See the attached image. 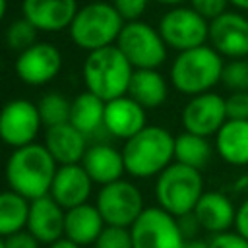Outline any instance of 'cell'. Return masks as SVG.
<instances>
[{
  "label": "cell",
  "instance_id": "1",
  "mask_svg": "<svg viewBox=\"0 0 248 248\" xmlns=\"http://www.w3.org/2000/svg\"><path fill=\"white\" fill-rule=\"evenodd\" d=\"M58 163L48 153L45 143H29L16 147L6 161V182L10 190L29 202L48 196Z\"/></svg>",
  "mask_w": 248,
  "mask_h": 248
},
{
  "label": "cell",
  "instance_id": "2",
  "mask_svg": "<svg viewBox=\"0 0 248 248\" xmlns=\"http://www.w3.org/2000/svg\"><path fill=\"white\" fill-rule=\"evenodd\" d=\"M126 172L134 178L159 176L174 161V136L155 124H147L122 147Z\"/></svg>",
  "mask_w": 248,
  "mask_h": 248
},
{
  "label": "cell",
  "instance_id": "3",
  "mask_svg": "<svg viewBox=\"0 0 248 248\" xmlns=\"http://www.w3.org/2000/svg\"><path fill=\"white\" fill-rule=\"evenodd\" d=\"M223 68V56L211 45H202L176 54L170 64V83L178 93L188 97L207 93L221 83Z\"/></svg>",
  "mask_w": 248,
  "mask_h": 248
},
{
  "label": "cell",
  "instance_id": "4",
  "mask_svg": "<svg viewBox=\"0 0 248 248\" xmlns=\"http://www.w3.org/2000/svg\"><path fill=\"white\" fill-rule=\"evenodd\" d=\"M132 74L134 66L116 45L87 52L83 62L85 89L101 97L105 103L128 95Z\"/></svg>",
  "mask_w": 248,
  "mask_h": 248
},
{
  "label": "cell",
  "instance_id": "5",
  "mask_svg": "<svg viewBox=\"0 0 248 248\" xmlns=\"http://www.w3.org/2000/svg\"><path fill=\"white\" fill-rule=\"evenodd\" d=\"M124 23V17L118 14L112 2L95 0L78 10L68 33L76 46L91 52L116 45Z\"/></svg>",
  "mask_w": 248,
  "mask_h": 248
},
{
  "label": "cell",
  "instance_id": "6",
  "mask_svg": "<svg viewBox=\"0 0 248 248\" xmlns=\"http://www.w3.org/2000/svg\"><path fill=\"white\" fill-rule=\"evenodd\" d=\"M203 192L202 170L176 161H172L155 180V200L159 207L174 217L192 213Z\"/></svg>",
  "mask_w": 248,
  "mask_h": 248
},
{
  "label": "cell",
  "instance_id": "7",
  "mask_svg": "<svg viewBox=\"0 0 248 248\" xmlns=\"http://www.w3.org/2000/svg\"><path fill=\"white\" fill-rule=\"evenodd\" d=\"M116 46L134 66V70H157L167 60L169 48L159 29L141 19L124 23Z\"/></svg>",
  "mask_w": 248,
  "mask_h": 248
},
{
  "label": "cell",
  "instance_id": "8",
  "mask_svg": "<svg viewBox=\"0 0 248 248\" xmlns=\"http://www.w3.org/2000/svg\"><path fill=\"white\" fill-rule=\"evenodd\" d=\"M163 41L176 52L202 46L209 41V21L192 6H172L167 10L157 25Z\"/></svg>",
  "mask_w": 248,
  "mask_h": 248
},
{
  "label": "cell",
  "instance_id": "9",
  "mask_svg": "<svg viewBox=\"0 0 248 248\" xmlns=\"http://www.w3.org/2000/svg\"><path fill=\"white\" fill-rule=\"evenodd\" d=\"M95 205L105 221V225L112 227H126L130 229L134 221L145 209L143 196L140 188L130 180H116L107 186H101Z\"/></svg>",
  "mask_w": 248,
  "mask_h": 248
},
{
  "label": "cell",
  "instance_id": "10",
  "mask_svg": "<svg viewBox=\"0 0 248 248\" xmlns=\"http://www.w3.org/2000/svg\"><path fill=\"white\" fill-rule=\"evenodd\" d=\"M134 248H184L178 219L163 207H145L130 227Z\"/></svg>",
  "mask_w": 248,
  "mask_h": 248
},
{
  "label": "cell",
  "instance_id": "11",
  "mask_svg": "<svg viewBox=\"0 0 248 248\" xmlns=\"http://www.w3.org/2000/svg\"><path fill=\"white\" fill-rule=\"evenodd\" d=\"M41 124L39 107L27 99H12L0 108V140L14 149L33 143Z\"/></svg>",
  "mask_w": 248,
  "mask_h": 248
},
{
  "label": "cell",
  "instance_id": "12",
  "mask_svg": "<svg viewBox=\"0 0 248 248\" xmlns=\"http://www.w3.org/2000/svg\"><path fill=\"white\" fill-rule=\"evenodd\" d=\"M227 120L229 116H227L225 97L215 91L190 97L180 112V122L184 130L203 138L215 136Z\"/></svg>",
  "mask_w": 248,
  "mask_h": 248
},
{
  "label": "cell",
  "instance_id": "13",
  "mask_svg": "<svg viewBox=\"0 0 248 248\" xmlns=\"http://www.w3.org/2000/svg\"><path fill=\"white\" fill-rule=\"evenodd\" d=\"M62 70V52L52 43L37 41L33 46L17 54L16 74L27 85H45L52 81Z\"/></svg>",
  "mask_w": 248,
  "mask_h": 248
},
{
  "label": "cell",
  "instance_id": "14",
  "mask_svg": "<svg viewBox=\"0 0 248 248\" xmlns=\"http://www.w3.org/2000/svg\"><path fill=\"white\" fill-rule=\"evenodd\" d=\"M209 45L229 60L248 58V17L227 10L209 21Z\"/></svg>",
  "mask_w": 248,
  "mask_h": 248
},
{
  "label": "cell",
  "instance_id": "15",
  "mask_svg": "<svg viewBox=\"0 0 248 248\" xmlns=\"http://www.w3.org/2000/svg\"><path fill=\"white\" fill-rule=\"evenodd\" d=\"M78 0H23L21 14L37 29L56 33L68 29L78 14Z\"/></svg>",
  "mask_w": 248,
  "mask_h": 248
},
{
  "label": "cell",
  "instance_id": "16",
  "mask_svg": "<svg viewBox=\"0 0 248 248\" xmlns=\"http://www.w3.org/2000/svg\"><path fill=\"white\" fill-rule=\"evenodd\" d=\"M91 190H93V180L81 163L58 165L48 196L64 209H72L81 203H87Z\"/></svg>",
  "mask_w": 248,
  "mask_h": 248
},
{
  "label": "cell",
  "instance_id": "17",
  "mask_svg": "<svg viewBox=\"0 0 248 248\" xmlns=\"http://www.w3.org/2000/svg\"><path fill=\"white\" fill-rule=\"evenodd\" d=\"M103 126L110 136L130 140L147 126V114L138 101H134L130 95H122L105 103Z\"/></svg>",
  "mask_w": 248,
  "mask_h": 248
},
{
  "label": "cell",
  "instance_id": "18",
  "mask_svg": "<svg viewBox=\"0 0 248 248\" xmlns=\"http://www.w3.org/2000/svg\"><path fill=\"white\" fill-rule=\"evenodd\" d=\"M64 219L66 209L58 205L50 196H43L29 203V217L25 229L41 244H52L54 240L64 236Z\"/></svg>",
  "mask_w": 248,
  "mask_h": 248
},
{
  "label": "cell",
  "instance_id": "19",
  "mask_svg": "<svg viewBox=\"0 0 248 248\" xmlns=\"http://www.w3.org/2000/svg\"><path fill=\"white\" fill-rule=\"evenodd\" d=\"M192 213L198 219L202 231H205L213 236V234L231 231V227L234 225L236 207L225 192L205 190Z\"/></svg>",
  "mask_w": 248,
  "mask_h": 248
},
{
  "label": "cell",
  "instance_id": "20",
  "mask_svg": "<svg viewBox=\"0 0 248 248\" xmlns=\"http://www.w3.org/2000/svg\"><path fill=\"white\" fill-rule=\"evenodd\" d=\"M45 147L54 157L58 165H76L81 163L87 145H85V134L79 132L74 124L64 122L46 128L45 132Z\"/></svg>",
  "mask_w": 248,
  "mask_h": 248
},
{
  "label": "cell",
  "instance_id": "21",
  "mask_svg": "<svg viewBox=\"0 0 248 248\" xmlns=\"http://www.w3.org/2000/svg\"><path fill=\"white\" fill-rule=\"evenodd\" d=\"M81 165L87 170V174L91 176V180L101 186L120 180L122 174L126 172L122 151H118L116 147H112L108 143H95V145L87 147V151L81 159Z\"/></svg>",
  "mask_w": 248,
  "mask_h": 248
},
{
  "label": "cell",
  "instance_id": "22",
  "mask_svg": "<svg viewBox=\"0 0 248 248\" xmlns=\"http://www.w3.org/2000/svg\"><path fill=\"white\" fill-rule=\"evenodd\" d=\"M215 153L231 167H248V120H227L213 140Z\"/></svg>",
  "mask_w": 248,
  "mask_h": 248
},
{
  "label": "cell",
  "instance_id": "23",
  "mask_svg": "<svg viewBox=\"0 0 248 248\" xmlns=\"http://www.w3.org/2000/svg\"><path fill=\"white\" fill-rule=\"evenodd\" d=\"M105 221L95 203H81L78 207L66 209L64 219V236L74 240L79 246L95 244L99 234L105 229Z\"/></svg>",
  "mask_w": 248,
  "mask_h": 248
},
{
  "label": "cell",
  "instance_id": "24",
  "mask_svg": "<svg viewBox=\"0 0 248 248\" xmlns=\"http://www.w3.org/2000/svg\"><path fill=\"white\" fill-rule=\"evenodd\" d=\"M128 95L143 108H157L169 97V83L159 70H134Z\"/></svg>",
  "mask_w": 248,
  "mask_h": 248
},
{
  "label": "cell",
  "instance_id": "25",
  "mask_svg": "<svg viewBox=\"0 0 248 248\" xmlns=\"http://www.w3.org/2000/svg\"><path fill=\"white\" fill-rule=\"evenodd\" d=\"M215 155V145L209 141V138L192 134V132H180L174 136V161L182 163L186 167L203 170Z\"/></svg>",
  "mask_w": 248,
  "mask_h": 248
},
{
  "label": "cell",
  "instance_id": "26",
  "mask_svg": "<svg viewBox=\"0 0 248 248\" xmlns=\"http://www.w3.org/2000/svg\"><path fill=\"white\" fill-rule=\"evenodd\" d=\"M103 120H105V101L101 97L85 89L72 101L70 124H74L85 136L99 130L103 126Z\"/></svg>",
  "mask_w": 248,
  "mask_h": 248
},
{
  "label": "cell",
  "instance_id": "27",
  "mask_svg": "<svg viewBox=\"0 0 248 248\" xmlns=\"http://www.w3.org/2000/svg\"><path fill=\"white\" fill-rule=\"evenodd\" d=\"M29 200L14 190L0 192V236H10L27 227Z\"/></svg>",
  "mask_w": 248,
  "mask_h": 248
},
{
  "label": "cell",
  "instance_id": "28",
  "mask_svg": "<svg viewBox=\"0 0 248 248\" xmlns=\"http://www.w3.org/2000/svg\"><path fill=\"white\" fill-rule=\"evenodd\" d=\"M39 114L41 120L46 128L56 126V124H64L70 122V108H72V101H68L64 95L52 91L41 97L39 101Z\"/></svg>",
  "mask_w": 248,
  "mask_h": 248
},
{
  "label": "cell",
  "instance_id": "29",
  "mask_svg": "<svg viewBox=\"0 0 248 248\" xmlns=\"http://www.w3.org/2000/svg\"><path fill=\"white\" fill-rule=\"evenodd\" d=\"M37 29L21 16L19 19H14L6 29V45L12 50L23 52L25 48L33 46L37 43Z\"/></svg>",
  "mask_w": 248,
  "mask_h": 248
},
{
  "label": "cell",
  "instance_id": "30",
  "mask_svg": "<svg viewBox=\"0 0 248 248\" xmlns=\"http://www.w3.org/2000/svg\"><path fill=\"white\" fill-rule=\"evenodd\" d=\"M221 83L231 93L248 91V58H234L225 62Z\"/></svg>",
  "mask_w": 248,
  "mask_h": 248
},
{
  "label": "cell",
  "instance_id": "31",
  "mask_svg": "<svg viewBox=\"0 0 248 248\" xmlns=\"http://www.w3.org/2000/svg\"><path fill=\"white\" fill-rule=\"evenodd\" d=\"M95 248H134L130 229L107 225L103 229V232L99 234Z\"/></svg>",
  "mask_w": 248,
  "mask_h": 248
},
{
  "label": "cell",
  "instance_id": "32",
  "mask_svg": "<svg viewBox=\"0 0 248 248\" xmlns=\"http://www.w3.org/2000/svg\"><path fill=\"white\" fill-rule=\"evenodd\" d=\"M225 105L231 120H248V91L229 93L225 97Z\"/></svg>",
  "mask_w": 248,
  "mask_h": 248
},
{
  "label": "cell",
  "instance_id": "33",
  "mask_svg": "<svg viewBox=\"0 0 248 248\" xmlns=\"http://www.w3.org/2000/svg\"><path fill=\"white\" fill-rule=\"evenodd\" d=\"M229 4H231L229 0H190V6L200 16H203L207 21H211V19L219 17L221 14H225Z\"/></svg>",
  "mask_w": 248,
  "mask_h": 248
},
{
  "label": "cell",
  "instance_id": "34",
  "mask_svg": "<svg viewBox=\"0 0 248 248\" xmlns=\"http://www.w3.org/2000/svg\"><path fill=\"white\" fill-rule=\"evenodd\" d=\"M149 0H112L114 8L118 10V14L124 17V21H134L140 19L141 14L145 12Z\"/></svg>",
  "mask_w": 248,
  "mask_h": 248
},
{
  "label": "cell",
  "instance_id": "35",
  "mask_svg": "<svg viewBox=\"0 0 248 248\" xmlns=\"http://www.w3.org/2000/svg\"><path fill=\"white\" fill-rule=\"evenodd\" d=\"M209 248H248V240L236 231H225L209 238Z\"/></svg>",
  "mask_w": 248,
  "mask_h": 248
},
{
  "label": "cell",
  "instance_id": "36",
  "mask_svg": "<svg viewBox=\"0 0 248 248\" xmlns=\"http://www.w3.org/2000/svg\"><path fill=\"white\" fill-rule=\"evenodd\" d=\"M39 244L41 242L27 229L6 236V248H39Z\"/></svg>",
  "mask_w": 248,
  "mask_h": 248
},
{
  "label": "cell",
  "instance_id": "37",
  "mask_svg": "<svg viewBox=\"0 0 248 248\" xmlns=\"http://www.w3.org/2000/svg\"><path fill=\"white\" fill-rule=\"evenodd\" d=\"M234 231L244 236L248 240V198L240 202V205L236 207V215H234Z\"/></svg>",
  "mask_w": 248,
  "mask_h": 248
},
{
  "label": "cell",
  "instance_id": "38",
  "mask_svg": "<svg viewBox=\"0 0 248 248\" xmlns=\"http://www.w3.org/2000/svg\"><path fill=\"white\" fill-rule=\"evenodd\" d=\"M176 219H178L180 231H182V234H184V238H186V240L196 238V232H198V231H202V227H200L198 219L194 217V213H188V215H182V217H176Z\"/></svg>",
  "mask_w": 248,
  "mask_h": 248
},
{
  "label": "cell",
  "instance_id": "39",
  "mask_svg": "<svg viewBox=\"0 0 248 248\" xmlns=\"http://www.w3.org/2000/svg\"><path fill=\"white\" fill-rule=\"evenodd\" d=\"M48 248H81V246H79V244H76L74 240H70V238L62 236V238L54 240L52 244H48Z\"/></svg>",
  "mask_w": 248,
  "mask_h": 248
},
{
  "label": "cell",
  "instance_id": "40",
  "mask_svg": "<svg viewBox=\"0 0 248 248\" xmlns=\"http://www.w3.org/2000/svg\"><path fill=\"white\" fill-rule=\"evenodd\" d=\"M184 248H209V240H203V238H190L184 242Z\"/></svg>",
  "mask_w": 248,
  "mask_h": 248
},
{
  "label": "cell",
  "instance_id": "41",
  "mask_svg": "<svg viewBox=\"0 0 248 248\" xmlns=\"http://www.w3.org/2000/svg\"><path fill=\"white\" fill-rule=\"evenodd\" d=\"M231 6H234L240 12H248V0H229Z\"/></svg>",
  "mask_w": 248,
  "mask_h": 248
},
{
  "label": "cell",
  "instance_id": "42",
  "mask_svg": "<svg viewBox=\"0 0 248 248\" xmlns=\"http://www.w3.org/2000/svg\"><path fill=\"white\" fill-rule=\"evenodd\" d=\"M6 12H8V0H0V21L4 19Z\"/></svg>",
  "mask_w": 248,
  "mask_h": 248
},
{
  "label": "cell",
  "instance_id": "43",
  "mask_svg": "<svg viewBox=\"0 0 248 248\" xmlns=\"http://www.w3.org/2000/svg\"><path fill=\"white\" fill-rule=\"evenodd\" d=\"M159 4H167V6H182V2L186 0H157Z\"/></svg>",
  "mask_w": 248,
  "mask_h": 248
},
{
  "label": "cell",
  "instance_id": "44",
  "mask_svg": "<svg viewBox=\"0 0 248 248\" xmlns=\"http://www.w3.org/2000/svg\"><path fill=\"white\" fill-rule=\"evenodd\" d=\"M0 248H6V238L4 236H0Z\"/></svg>",
  "mask_w": 248,
  "mask_h": 248
}]
</instances>
